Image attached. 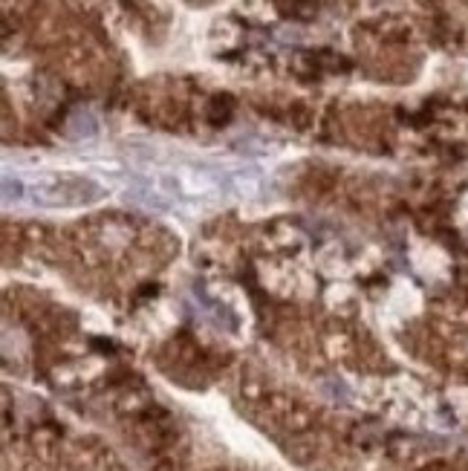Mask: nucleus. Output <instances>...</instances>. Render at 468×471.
I'll use <instances>...</instances> for the list:
<instances>
[{
	"instance_id": "nucleus-2",
	"label": "nucleus",
	"mask_w": 468,
	"mask_h": 471,
	"mask_svg": "<svg viewBox=\"0 0 468 471\" xmlns=\"http://www.w3.org/2000/svg\"><path fill=\"white\" fill-rule=\"evenodd\" d=\"M96 131H99V121L87 107H75L67 116V134L72 139H90V136H96Z\"/></svg>"
},
{
	"instance_id": "nucleus-3",
	"label": "nucleus",
	"mask_w": 468,
	"mask_h": 471,
	"mask_svg": "<svg viewBox=\"0 0 468 471\" xmlns=\"http://www.w3.org/2000/svg\"><path fill=\"white\" fill-rule=\"evenodd\" d=\"M23 194H26V188H23L21 180L4 177V200H6V202H18V200H23Z\"/></svg>"
},
{
	"instance_id": "nucleus-1",
	"label": "nucleus",
	"mask_w": 468,
	"mask_h": 471,
	"mask_svg": "<svg viewBox=\"0 0 468 471\" xmlns=\"http://www.w3.org/2000/svg\"><path fill=\"white\" fill-rule=\"evenodd\" d=\"M102 197V185L87 177H72V180H44L35 183L32 200L38 205H81V202H96Z\"/></svg>"
}]
</instances>
